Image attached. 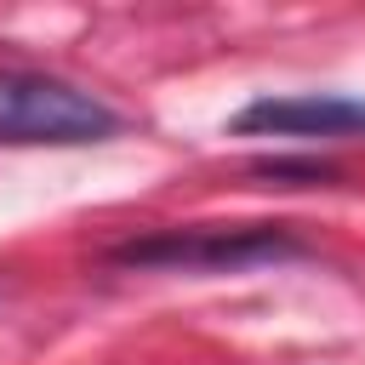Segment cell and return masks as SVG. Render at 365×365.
Segmentation results:
<instances>
[{
  "mask_svg": "<svg viewBox=\"0 0 365 365\" xmlns=\"http://www.w3.org/2000/svg\"><path fill=\"white\" fill-rule=\"evenodd\" d=\"M302 257V245L279 222H240V228H160L143 240H125L108 251L120 268H171V274H234L257 262Z\"/></svg>",
  "mask_w": 365,
  "mask_h": 365,
  "instance_id": "obj_1",
  "label": "cell"
},
{
  "mask_svg": "<svg viewBox=\"0 0 365 365\" xmlns=\"http://www.w3.org/2000/svg\"><path fill=\"white\" fill-rule=\"evenodd\" d=\"M114 131L120 114L91 91L29 68H0V143H103Z\"/></svg>",
  "mask_w": 365,
  "mask_h": 365,
  "instance_id": "obj_2",
  "label": "cell"
},
{
  "mask_svg": "<svg viewBox=\"0 0 365 365\" xmlns=\"http://www.w3.org/2000/svg\"><path fill=\"white\" fill-rule=\"evenodd\" d=\"M234 131L245 137H354L365 131V103L348 97H257L234 114Z\"/></svg>",
  "mask_w": 365,
  "mask_h": 365,
  "instance_id": "obj_3",
  "label": "cell"
},
{
  "mask_svg": "<svg viewBox=\"0 0 365 365\" xmlns=\"http://www.w3.org/2000/svg\"><path fill=\"white\" fill-rule=\"evenodd\" d=\"M257 177H274L285 188H308V182H331L336 165H325V160H257Z\"/></svg>",
  "mask_w": 365,
  "mask_h": 365,
  "instance_id": "obj_4",
  "label": "cell"
}]
</instances>
